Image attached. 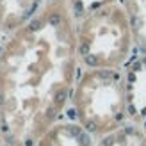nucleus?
Returning <instances> with one entry per match:
<instances>
[{"mask_svg":"<svg viewBox=\"0 0 146 146\" xmlns=\"http://www.w3.org/2000/svg\"><path fill=\"white\" fill-rule=\"evenodd\" d=\"M48 34H45L46 14L36 16L25 25V36L18 46L5 50V87L0 89V125L11 116L18 127H31L36 135V123H52L61 118V109L71 98V80L78 70L71 61L77 45L71 39L62 9L48 11Z\"/></svg>","mask_w":146,"mask_h":146,"instance_id":"nucleus-1","label":"nucleus"},{"mask_svg":"<svg viewBox=\"0 0 146 146\" xmlns=\"http://www.w3.org/2000/svg\"><path fill=\"white\" fill-rule=\"evenodd\" d=\"M135 39L121 0L91 9L77 41V55L89 70H125L135 55Z\"/></svg>","mask_w":146,"mask_h":146,"instance_id":"nucleus-2","label":"nucleus"},{"mask_svg":"<svg viewBox=\"0 0 146 146\" xmlns=\"http://www.w3.org/2000/svg\"><path fill=\"white\" fill-rule=\"evenodd\" d=\"M78 89H73L71 100L84 102V107L68 111L71 119L82 118V127L91 135L109 134L132 118V104L127 73L121 70H91L77 77Z\"/></svg>","mask_w":146,"mask_h":146,"instance_id":"nucleus-3","label":"nucleus"},{"mask_svg":"<svg viewBox=\"0 0 146 146\" xmlns=\"http://www.w3.org/2000/svg\"><path fill=\"white\" fill-rule=\"evenodd\" d=\"M98 146H146V130L141 121L128 119L116 130L102 135Z\"/></svg>","mask_w":146,"mask_h":146,"instance_id":"nucleus-4","label":"nucleus"},{"mask_svg":"<svg viewBox=\"0 0 146 146\" xmlns=\"http://www.w3.org/2000/svg\"><path fill=\"white\" fill-rule=\"evenodd\" d=\"M132 25L135 52L146 57V0H121Z\"/></svg>","mask_w":146,"mask_h":146,"instance_id":"nucleus-5","label":"nucleus"},{"mask_svg":"<svg viewBox=\"0 0 146 146\" xmlns=\"http://www.w3.org/2000/svg\"><path fill=\"white\" fill-rule=\"evenodd\" d=\"M141 123H143V127H144V130H146V116H144V118L141 119Z\"/></svg>","mask_w":146,"mask_h":146,"instance_id":"nucleus-6","label":"nucleus"}]
</instances>
